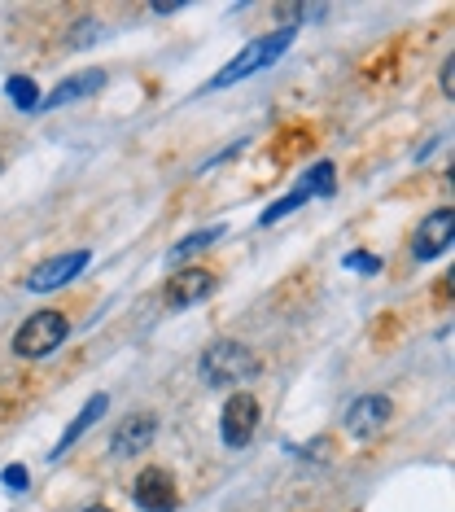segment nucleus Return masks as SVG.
<instances>
[{
    "instance_id": "nucleus-1",
    "label": "nucleus",
    "mask_w": 455,
    "mask_h": 512,
    "mask_svg": "<svg viewBox=\"0 0 455 512\" xmlns=\"http://www.w3.org/2000/svg\"><path fill=\"white\" fill-rule=\"evenodd\" d=\"M197 377L206 381L210 390H232V386H245V381L259 377V355L250 351L245 342H210L202 359H197Z\"/></svg>"
},
{
    "instance_id": "nucleus-2",
    "label": "nucleus",
    "mask_w": 455,
    "mask_h": 512,
    "mask_svg": "<svg viewBox=\"0 0 455 512\" xmlns=\"http://www.w3.org/2000/svg\"><path fill=\"white\" fill-rule=\"evenodd\" d=\"M294 36H298V27H280V31H272V36H263V40H254V44H245V49H241L237 57H232L224 71L210 79V88H232V84H241V79H250V75L267 71V66H272L276 57H285V49L294 44Z\"/></svg>"
},
{
    "instance_id": "nucleus-3",
    "label": "nucleus",
    "mask_w": 455,
    "mask_h": 512,
    "mask_svg": "<svg viewBox=\"0 0 455 512\" xmlns=\"http://www.w3.org/2000/svg\"><path fill=\"white\" fill-rule=\"evenodd\" d=\"M66 333H70V320L62 311H35V316L22 320V329L14 333V355L18 359H44L66 342Z\"/></svg>"
},
{
    "instance_id": "nucleus-4",
    "label": "nucleus",
    "mask_w": 455,
    "mask_h": 512,
    "mask_svg": "<svg viewBox=\"0 0 455 512\" xmlns=\"http://www.w3.org/2000/svg\"><path fill=\"white\" fill-rule=\"evenodd\" d=\"M254 434H259V399L237 390L224 403V412H219V438H224V447L241 451V447H250Z\"/></svg>"
},
{
    "instance_id": "nucleus-5",
    "label": "nucleus",
    "mask_w": 455,
    "mask_h": 512,
    "mask_svg": "<svg viewBox=\"0 0 455 512\" xmlns=\"http://www.w3.org/2000/svg\"><path fill=\"white\" fill-rule=\"evenodd\" d=\"M451 241H455V206H442V211L425 215V224L416 228L412 254L420 263H429V259H438V254H447Z\"/></svg>"
},
{
    "instance_id": "nucleus-6",
    "label": "nucleus",
    "mask_w": 455,
    "mask_h": 512,
    "mask_svg": "<svg viewBox=\"0 0 455 512\" xmlns=\"http://www.w3.org/2000/svg\"><path fill=\"white\" fill-rule=\"evenodd\" d=\"M394 416V403L385 399V394H364V399H355L346 407V434L350 438H377L385 425H390Z\"/></svg>"
},
{
    "instance_id": "nucleus-7",
    "label": "nucleus",
    "mask_w": 455,
    "mask_h": 512,
    "mask_svg": "<svg viewBox=\"0 0 455 512\" xmlns=\"http://www.w3.org/2000/svg\"><path fill=\"white\" fill-rule=\"evenodd\" d=\"M132 499L140 512H175L180 508V491H175L167 469H145L132 486Z\"/></svg>"
},
{
    "instance_id": "nucleus-8",
    "label": "nucleus",
    "mask_w": 455,
    "mask_h": 512,
    "mask_svg": "<svg viewBox=\"0 0 455 512\" xmlns=\"http://www.w3.org/2000/svg\"><path fill=\"white\" fill-rule=\"evenodd\" d=\"M88 267V250H70V254H57V259H44L35 272L27 276V289H35V294H49V289H62L70 285L79 272Z\"/></svg>"
},
{
    "instance_id": "nucleus-9",
    "label": "nucleus",
    "mask_w": 455,
    "mask_h": 512,
    "mask_svg": "<svg viewBox=\"0 0 455 512\" xmlns=\"http://www.w3.org/2000/svg\"><path fill=\"white\" fill-rule=\"evenodd\" d=\"M215 294V272H206V267H184V272H175L167 281V307L171 311H184L193 307V302H206Z\"/></svg>"
},
{
    "instance_id": "nucleus-10",
    "label": "nucleus",
    "mask_w": 455,
    "mask_h": 512,
    "mask_svg": "<svg viewBox=\"0 0 455 512\" xmlns=\"http://www.w3.org/2000/svg\"><path fill=\"white\" fill-rule=\"evenodd\" d=\"M154 438H158V416L136 412V416H127V421H119V429L110 434V451L119 460H127V456H136V451H145Z\"/></svg>"
},
{
    "instance_id": "nucleus-11",
    "label": "nucleus",
    "mask_w": 455,
    "mask_h": 512,
    "mask_svg": "<svg viewBox=\"0 0 455 512\" xmlns=\"http://www.w3.org/2000/svg\"><path fill=\"white\" fill-rule=\"evenodd\" d=\"M105 407H110V399H105V394H92V399L84 403V412H79V416H75V421H70V425H66V434H62V438H57V442H53L49 460H62V456H66V451H70V447H75V442H79V438H84V434H88V429H92V425H97V421H101V416H105Z\"/></svg>"
},
{
    "instance_id": "nucleus-12",
    "label": "nucleus",
    "mask_w": 455,
    "mask_h": 512,
    "mask_svg": "<svg viewBox=\"0 0 455 512\" xmlns=\"http://www.w3.org/2000/svg\"><path fill=\"white\" fill-rule=\"evenodd\" d=\"M105 88V71H84V75H70L62 79L49 97L40 101V110H57V106H70V101H79V97H88V92H97Z\"/></svg>"
},
{
    "instance_id": "nucleus-13",
    "label": "nucleus",
    "mask_w": 455,
    "mask_h": 512,
    "mask_svg": "<svg viewBox=\"0 0 455 512\" xmlns=\"http://www.w3.org/2000/svg\"><path fill=\"white\" fill-rule=\"evenodd\" d=\"M224 224H215V228H202V232H193V237H184L180 246H175L171 254H167V263H180V259H189V254H197V250H210L215 241H224Z\"/></svg>"
},
{
    "instance_id": "nucleus-14",
    "label": "nucleus",
    "mask_w": 455,
    "mask_h": 512,
    "mask_svg": "<svg viewBox=\"0 0 455 512\" xmlns=\"http://www.w3.org/2000/svg\"><path fill=\"white\" fill-rule=\"evenodd\" d=\"M311 197H315V193L307 189V184H298V189H294V193H285V197H280V202H272V206H267V211L259 215V224H263V228H272V224H276V219L294 215V211H298V206H302V202H311Z\"/></svg>"
},
{
    "instance_id": "nucleus-15",
    "label": "nucleus",
    "mask_w": 455,
    "mask_h": 512,
    "mask_svg": "<svg viewBox=\"0 0 455 512\" xmlns=\"http://www.w3.org/2000/svg\"><path fill=\"white\" fill-rule=\"evenodd\" d=\"M5 97L14 101L18 110H40V88H35V79H27V75H9Z\"/></svg>"
},
{
    "instance_id": "nucleus-16",
    "label": "nucleus",
    "mask_w": 455,
    "mask_h": 512,
    "mask_svg": "<svg viewBox=\"0 0 455 512\" xmlns=\"http://www.w3.org/2000/svg\"><path fill=\"white\" fill-rule=\"evenodd\" d=\"M302 184H307L311 193H333V162H315Z\"/></svg>"
},
{
    "instance_id": "nucleus-17",
    "label": "nucleus",
    "mask_w": 455,
    "mask_h": 512,
    "mask_svg": "<svg viewBox=\"0 0 455 512\" xmlns=\"http://www.w3.org/2000/svg\"><path fill=\"white\" fill-rule=\"evenodd\" d=\"M0 486H5L9 495H22L27 491V469H22V464H9V469L0 473Z\"/></svg>"
},
{
    "instance_id": "nucleus-18",
    "label": "nucleus",
    "mask_w": 455,
    "mask_h": 512,
    "mask_svg": "<svg viewBox=\"0 0 455 512\" xmlns=\"http://www.w3.org/2000/svg\"><path fill=\"white\" fill-rule=\"evenodd\" d=\"M438 84H442V92H447V97H455V57H447V62H442Z\"/></svg>"
},
{
    "instance_id": "nucleus-19",
    "label": "nucleus",
    "mask_w": 455,
    "mask_h": 512,
    "mask_svg": "<svg viewBox=\"0 0 455 512\" xmlns=\"http://www.w3.org/2000/svg\"><path fill=\"white\" fill-rule=\"evenodd\" d=\"M346 267H359V272H377V259H372V254H346V259H342Z\"/></svg>"
},
{
    "instance_id": "nucleus-20",
    "label": "nucleus",
    "mask_w": 455,
    "mask_h": 512,
    "mask_svg": "<svg viewBox=\"0 0 455 512\" xmlns=\"http://www.w3.org/2000/svg\"><path fill=\"white\" fill-rule=\"evenodd\" d=\"M84 512H110V508H101V504H92V508H84Z\"/></svg>"
}]
</instances>
